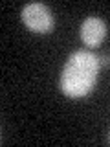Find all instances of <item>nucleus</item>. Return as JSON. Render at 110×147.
<instances>
[{
    "instance_id": "nucleus-1",
    "label": "nucleus",
    "mask_w": 110,
    "mask_h": 147,
    "mask_svg": "<svg viewBox=\"0 0 110 147\" xmlns=\"http://www.w3.org/2000/svg\"><path fill=\"white\" fill-rule=\"evenodd\" d=\"M101 68L99 57L92 52L79 50L72 53L61 74V88L70 98H82L95 86Z\"/></svg>"
},
{
    "instance_id": "nucleus-2",
    "label": "nucleus",
    "mask_w": 110,
    "mask_h": 147,
    "mask_svg": "<svg viewBox=\"0 0 110 147\" xmlns=\"http://www.w3.org/2000/svg\"><path fill=\"white\" fill-rule=\"evenodd\" d=\"M22 22L26 24L28 30L35 31V33H50L53 30V15L48 9V6L40 2H31L22 7Z\"/></svg>"
},
{
    "instance_id": "nucleus-3",
    "label": "nucleus",
    "mask_w": 110,
    "mask_h": 147,
    "mask_svg": "<svg viewBox=\"0 0 110 147\" xmlns=\"http://www.w3.org/2000/svg\"><path fill=\"white\" fill-rule=\"evenodd\" d=\"M107 37V24L99 17H88L81 24V39L88 48H97Z\"/></svg>"
}]
</instances>
